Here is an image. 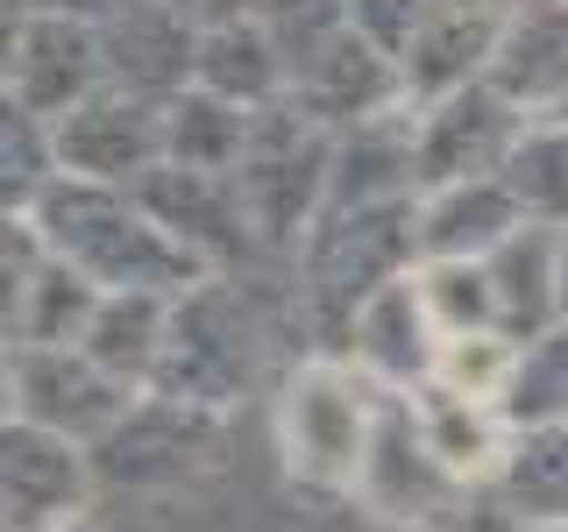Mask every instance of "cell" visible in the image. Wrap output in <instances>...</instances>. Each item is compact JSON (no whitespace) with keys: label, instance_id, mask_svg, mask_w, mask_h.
<instances>
[{"label":"cell","instance_id":"1","mask_svg":"<svg viewBox=\"0 0 568 532\" xmlns=\"http://www.w3.org/2000/svg\"><path fill=\"white\" fill-rule=\"evenodd\" d=\"M43 242L58 248L79 277L100 291H150V298H185L213 277L185 242L135 200L129 185H93V177H58L29 206Z\"/></svg>","mask_w":568,"mask_h":532},{"label":"cell","instance_id":"2","mask_svg":"<svg viewBox=\"0 0 568 532\" xmlns=\"http://www.w3.org/2000/svg\"><path fill=\"white\" fill-rule=\"evenodd\" d=\"M384 398L390 390H377L348 355H327V348L298 355L277 377V412H271L284 475L313 497H355L369 448H377Z\"/></svg>","mask_w":568,"mask_h":532},{"label":"cell","instance_id":"3","mask_svg":"<svg viewBox=\"0 0 568 532\" xmlns=\"http://www.w3.org/2000/svg\"><path fill=\"white\" fill-rule=\"evenodd\" d=\"M292 270H298V313L320 327V341L334 355L369 291H384L390 277L419 270V200L327 206L313 221V235L298 242Z\"/></svg>","mask_w":568,"mask_h":532},{"label":"cell","instance_id":"4","mask_svg":"<svg viewBox=\"0 0 568 532\" xmlns=\"http://www.w3.org/2000/svg\"><path fill=\"white\" fill-rule=\"evenodd\" d=\"M263 341H271V319L256 313L242 277H206L200 291L171 298V341H164V369H156L150 390L221 419L235 398L256 390Z\"/></svg>","mask_w":568,"mask_h":532},{"label":"cell","instance_id":"5","mask_svg":"<svg viewBox=\"0 0 568 532\" xmlns=\"http://www.w3.org/2000/svg\"><path fill=\"white\" fill-rule=\"evenodd\" d=\"M327 177H334V129H320L292 93L263 106L256 129H248V156L235 185H242L248 221H256V242L271 256H298V242L327 213Z\"/></svg>","mask_w":568,"mask_h":532},{"label":"cell","instance_id":"6","mask_svg":"<svg viewBox=\"0 0 568 532\" xmlns=\"http://www.w3.org/2000/svg\"><path fill=\"white\" fill-rule=\"evenodd\" d=\"M355 504L377 511L384 525H405V532H476V511H490V490L462 483V475L426 448L419 419H413V398L390 390L384 398V419H377V448H369V469H363V490Z\"/></svg>","mask_w":568,"mask_h":532},{"label":"cell","instance_id":"7","mask_svg":"<svg viewBox=\"0 0 568 532\" xmlns=\"http://www.w3.org/2000/svg\"><path fill=\"white\" fill-rule=\"evenodd\" d=\"M0 383H8V419L50 426V433L79 440V448H100L142 398V390L106 377L85 348H8Z\"/></svg>","mask_w":568,"mask_h":532},{"label":"cell","instance_id":"8","mask_svg":"<svg viewBox=\"0 0 568 532\" xmlns=\"http://www.w3.org/2000/svg\"><path fill=\"white\" fill-rule=\"evenodd\" d=\"M100 85H106V50L93 22L58 14V8H29L8 22V58H0V100L8 106L64 121Z\"/></svg>","mask_w":568,"mask_h":532},{"label":"cell","instance_id":"9","mask_svg":"<svg viewBox=\"0 0 568 532\" xmlns=\"http://www.w3.org/2000/svg\"><path fill=\"white\" fill-rule=\"evenodd\" d=\"M100 490L93 448L50 433V426L8 419L0 426V511L8 532H79Z\"/></svg>","mask_w":568,"mask_h":532},{"label":"cell","instance_id":"10","mask_svg":"<svg viewBox=\"0 0 568 532\" xmlns=\"http://www.w3.org/2000/svg\"><path fill=\"white\" fill-rule=\"evenodd\" d=\"M419 121V192H440V185H469V177H497L505 156L519 150L526 135V106L497 85H462V93H440V100H413Z\"/></svg>","mask_w":568,"mask_h":532},{"label":"cell","instance_id":"11","mask_svg":"<svg viewBox=\"0 0 568 532\" xmlns=\"http://www.w3.org/2000/svg\"><path fill=\"white\" fill-rule=\"evenodd\" d=\"M58 135V171L93 177V185H142L164 164V100H142L129 85H100L93 100H79L64 121H50Z\"/></svg>","mask_w":568,"mask_h":532},{"label":"cell","instance_id":"12","mask_svg":"<svg viewBox=\"0 0 568 532\" xmlns=\"http://www.w3.org/2000/svg\"><path fill=\"white\" fill-rule=\"evenodd\" d=\"M526 0H434L426 22L413 29V43L398 50L405 64V93L413 100H440L462 85H484L497 58H505V35L519 22Z\"/></svg>","mask_w":568,"mask_h":532},{"label":"cell","instance_id":"13","mask_svg":"<svg viewBox=\"0 0 568 532\" xmlns=\"http://www.w3.org/2000/svg\"><path fill=\"white\" fill-rule=\"evenodd\" d=\"M292 100L306 106L320 129L342 135V129H363V121L405 106L413 93H405V64L390 58L377 35H363L348 22L342 35H327L320 50H306V58L292 64Z\"/></svg>","mask_w":568,"mask_h":532},{"label":"cell","instance_id":"14","mask_svg":"<svg viewBox=\"0 0 568 532\" xmlns=\"http://www.w3.org/2000/svg\"><path fill=\"white\" fill-rule=\"evenodd\" d=\"M135 200L171 227L192 256L206 263L213 277H235L248 256H271L256 242V221L242 206V185L235 177H213V171H178V164H156L150 177L135 185Z\"/></svg>","mask_w":568,"mask_h":532},{"label":"cell","instance_id":"15","mask_svg":"<svg viewBox=\"0 0 568 532\" xmlns=\"http://www.w3.org/2000/svg\"><path fill=\"white\" fill-rule=\"evenodd\" d=\"M334 355H348L377 390L434 383L440 327H434V313H426V298H419V277L405 270V277H390L384 291H369L363 306H355V319H348V334H342Z\"/></svg>","mask_w":568,"mask_h":532},{"label":"cell","instance_id":"16","mask_svg":"<svg viewBox=\"0 0 568 532\" xmlns=\"http://www.w3.org/2000/svg\"><path fill=\"white\" fill-rule=\"evenodd\" d=\"M106 85H129L142 100H171L200 71V29L171 0H129L114 22H100Z\"/></svg>","mask_w":568,"mask_h":532},{"label":"cell","instance_id":"17","mask_svg":"<svg viewBox=\"0 0 568 532\" xmlns=\"http://www.w3.org/2000/svg\"><path fill=\"white\" fill-rule=\"evenodd\" d=\"M206 440H213V412H192V405L142 390L135 412L93 448V461H100V483H164V475H185L206 454Z\"/></svg>","mask_w":568,"mask_h":532},{"label":"cell","instance_id":"18","mask_svg":"<svg viewBox=\"0 0 568 532\" xmlns=\"http://www.w3.org/2000/svg\"><path fill=\"white\" fill-rule=\"evenodd\" d=\"M405 398H413V419H419L426 448L448 461L462 483L490 490L497 469H505V454H511V440H519V426H511L505 405L497 398H462L448 383H419V390H405Z\"/></svg>","mask_w":568,"mask_h":532},{"label":"cell","instance_id":"19","mask_svg":"<svg viewBox=\"0 0 568 532\" xmlns=\"http://www.w3.org/2000/svg\"><path fill=\"white\" fill-rule=\"evenodd\" d=\"M490 85L519 100L526 121H568V0H526Z\"/></svg>","mask_w":568,"mask_h":532},{"label":"cell","instance_id":"20","mask_svg":"<svg viewBox=\"0 0 568 532\" xmlns=\"http://www.w3.org/2000/svg\"><path fill=\"white\" fill-rule=\"evenodd\" d=\"M519 227H532L505 177H469V185H440L419 192V263L426 256H497Z\"/></svg>","mask_w":568,"mask_h":532},{"label":"cell","instance_id":"21","mask_svg":"<svg viewBox=\"0 0 568 532\" xmlns=\"http://www.w3.org/2000/svg\"><path fill=\"white\" fill-rule=\"evenodd\" d=\"M497 532L511 525H568V419L555 426H519L505 469L490 483Z\"/></svg>","mask_w":568,"mask_h":532},{"label":"cell","instance_id":"22","mask_svg":"<svg viewBox=\"0 0 568 532\" xmlns=\"http://www.w3.org/2000/svg\"><path fill=\"white\" fill-rule=\"evenodd\" d=\"M164 341H171V298H150V291H106L79 348L93 355V362H100L114 383L150 390L156 369H164Z\"/></svg>","mask_w":568,"mask_h":532},{"label":"cell","instance_id":"23","mask_svg":"<svg viewBox=\"0 0 568 532\" xmlns=\"http://www.w3.org/2000/svg\"><path fill=\"white\" fill-rule=\"evenodd\" d=\"M192 85H206V93L263 114V106H277L292 93V64H284L277 35L263 22H235V29H206L200 35V71H192Z\"/></svg>","mask_w":568,"mask_h":532},{"label":"cell","instance_id":"24","mask_svg":"<svg viewBox=\"0 0 568 532\" xmlns=\"http://www.w3.org/2000/svg\"><path fill=\"white\" fill-rule=\"evenodd\" d=\"M248 129H256L248 106L206 93V85H185V93L164 100V164L235 177L242 156H248Z\"/></svg>","mask_w":568,"mask_h":532},{"label":"cell","instance_id":"25","mask_svg":"<svg viewBox=\"0 0 568 532\" xmlns=\"http://www.w3.org/2000/svg\"><path fill=\"white\" fill-rule=\"evenodd\" d=\"M490 263L497 284V327L511 341H540L547 327H561V298H555V227H519Z\"/></svg>","mask_w":568,"mask_h":532},{"label":"cell","instance_id":"26","mask_svg":"<svg viewBox=\"0 0 568 532\" xmlns=\"http://www.w3.org/2000/svg\"><path fill=\"white\" fill-rule=\"evenodd\" d=\"M532 227H568V121H526L519 150L497 171Z\"/></svg>","mask_w":568,"mask_h":532},{"label":"cell","instance_id":"27","mask_svg":"<svg viewBox=\"0 0 568 532\" xmlns=\"http://www.w3.org/2000/svg\"><path fill=\"white\" fill-rule=\"evenodd\" d=\"M413 277H419V298H426V313H434L440 341L497 327V284H490V263H469V256H426Z\"/></svg>","mask_w":568,"mask_h":532},{"label":"cell","instance_id":"28","mask_svg":"<svg viewBox=\"0 0 568 532\" xmlns=\"http://www.w3.org/2000/svg\"><path fill=\"white\" fill-rule=\"evenodd\" d=\"M58 177L64 171H58L50 121L29 114V106H0V200H8V213H29Z\"/></svg>","mask_w":568,"mask_h":532},{"label":"cell","instance_id":"29","mask_svg":"<svg viewBox=\"0 0 568 532\" xmlns=\"http://www.w3.org/2000/svg\"><path fill=\"white\" fill-rule=\"evenodd\" d=\"M519 355H526V341H511L505 327H484V334H455V341H440L434 383L462 390V398H497V405H505L511 377H519Z\"/></svg>","mask_w":568,"mask_h":532},{"label":"cell","instance_id":"30","mask_svg":"<svg viewBox=\"0 0 568 532\" xmlns=\"http://www.w3.org/2000/svg\"><path fill=\"white\" fill-rule=\"evenodd\" d=\"M511 426H555L568 419V327H547L540 341H526L519 377L505 390Z\"/></svg>","mask_w":568,"mask_h":532},{"label":"cell","instance_id":"31","mask_svg":"<svg viewBox=\"0 0 568 532\" xmlns=\"http://www.w3.org/2000/svg\"><path fill=\"white\" fill-rule=\"evenodd\" d=\"M355 22V0H263V29L277 35L284 64H298L306 50H320L327 35H342Z\"/></svg>","mask_w":568,"mask_h":532},{"label":"cell","instance_id":"32","mask_svg":"<svg viewBox=\"0 0 568 532\" xmlns=\"http://www.w3.org/2000/svg\"><path fill=\"white\" fill-rule=\"evenodd\" d=\"M426 8H434V0H355V29L377 35L390 58H398V50L413 43V29L426 22Z\"/></svg>","mask_w":568,"mask_h":532},{"label":"cell","instance_id":"33","mask_svg":"<svg viewBox=\"0 0 568 532\" xmlns=\"http://www.w3.org/2000/svg\"><path fill=\"white\" fill-rule=\"evenodd\" d=\"M192 29H235V22H263V0H171Z\"/></svg>","mask_w":568,"mask_h":532},{"label":"cell","instance_id":"34","mask_svg":"<svg viewBox=\"0 0 568 532\" xmlns=\"http://www.w3.org/2000/svg\"><path fill=\"white\" fill-rule=\"evenodd\" d=\"M555 298H561V327H568V227H555Z\"/></svg>","mask_w":568,"mask_h":532},{"label":"cell","instance_id":"35","mask_svg":"<svg viewBox=\"0 0 568 532\" xmlns=\"http://www.w3.org/2000/svg\"><path fill=\"white\" fill-rule=\"evenodd\" d=\"M511 532H568V525H511Z\"/></svg>","mask_w":568,"mask_h":532},{"label":"cell","instance_id":"36","mask_svg":"<svg viewBox=\"0 0 568 532\" xmlns=\"http://www.w3.org/2000/svg\"><path fill=\"white\" fill-rule=\"evenodd\" d=\"M79 532H85V525H79Z\"/></svg>","mask_w":568,"mask_h":532}]
</instances>
